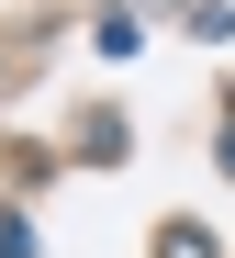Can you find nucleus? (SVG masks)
I'll use <instances>...</instances> for the list:
<instances>
[{"label": "nucleus", "mask_w": 235, "mask_h": 258, "mask_svg": "<svg viewBox=\"0 0 235 258\" xmlns=\"http://www.w3.org/2000/svg\"><path fill=\"white\" fill-rule=\"evenodd\" d=\"M168 258H213V236L202 225H168Z\"/></svg>", "instance_id": "1"}]
</instances>
